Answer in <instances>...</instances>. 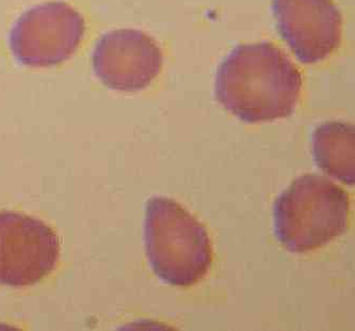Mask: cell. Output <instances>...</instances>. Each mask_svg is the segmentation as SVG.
I'll use <instances>...</instances> for the list:
<instances>
[{"instance_id":"1","label":"cell","mask_w":355,"mask_h":331,"mask_svg":"<svg viewBox=\"0 0 355 331\" xmlns=\"http://www.w3.org/2000/svg\"><path fill=\"white\" fill-rule=\"evenodd\" d=\"M302 88L300 71L270 42L236 47L218 67L216 98L239 120L267 122L288 118Z\"/></svg>"},{"instance_id":"2","label":"cell","mask_w":355,"mask_h":331,"mask_svg":"<svg viewBox=\"0 0 355 331\" xmlns=\"http://www.w3.org/2000/svg\"><path fill=\"white\" fill-rule=\"evenodd\" d=\"M144 243L153 271L173 287L200 282L211 266L212 248L206 228L170 198L148 200Z\"/></svg>"},{"instance_id":"3","label":"cell","mask_w":355,"mask_h":331,"mask_svg":"<svg viewBox=\"0 0 355 331\" xmlns=\"http://www.w3.org/2000/svg\"><path fill=\"white\" fill-rule=\"evenodd\" d=\"M349 210L342 187L324 176L304 174L275 200V237L289 253L315 251L345 233Z\"/></svg>"},{"instance_id":"4","label":"cell","mask_w":355,"mask_h":331,"mask_svg":"<svg viewBox=\"0 0 355 331\" xmlns=\"http://www.w3.org/2000/svg\"><path fill=\"white\" fill-rule=\"evenodd\" d=\"M86 33V22L72 6L51 1L25 12L10 33L14 57L31 67H51L74 55Z\"/></svg>"},{"instance_id":"5","label":"cell","mask_w":355,"mask_h":331,"mask_svg":"<svg viewBox=\"0 0 355 331\" xmlns=\"http://www.w3.org/2000/svg\"><path fill=\"white\" fill-rule=\"evenodd\" d=\"M59 255L58 237L44 221L17 212H0V285H35L55 271Z\"/></svg>"},{"instance_id":"6","label":"cell","mask_w":355,"mask_h":331,"mask_svg":"<svg viewBox=\"0 0 355 331\" xmlns=\"http://www.w3.org/2000/svg\"><path fill=\"white\" fill-rule=\"evenodd\" d=\"M164 55L157 42L137 29L110 31L93 53L97 78L111 90L135 93L152 84L162 71Z\"/></svg>"},{"instance_id":"7","label":"cell","mask_w":355,"mask_h":331,"mask_svg":"<svg viewBox=\"0 0 355 331\" xmlns=\"http://www.w3.org/2000/svg\"><path fill=\"white\" fill-rule=\"evenodd\" d=\"M284 41L304 65L328 58L342 43L343 17L333 0H273Z\"/></svg>"},{"instance_id":"8","label":"cell","mask_w":355,"mask_h":331,"mask_svg":"<svg viewBox=\"0 0 355 331\" xmlns=\"http://www.w3.org/2000/svg\"><path fill=\"white\" fill-rule=\"evenodd\" d=\"M354 128L349 123H323L313 134L315 162L332 178L347 185H354Z\"/></svg>"}]
</instances>
